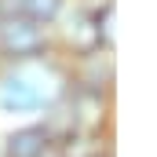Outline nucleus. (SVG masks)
Wrapping results in <instances>:
<instances>
[{
  "label": "nucleus",
  "mask_w": 157,
  "mask_h": 157,
  "mask_svg": "<svg viewBox=\"0 0 157 157\" xmlns=\"http://www.w3.org/2000/svg\"><path fill=\"white\" fill-rule=\"evenodd\" d=\"M62 73L44 59L18 62V70L0 77V110L4 113H33L62 99Z\"/></svg>",
  "instance_id": "1"
},
{
  "label": "nucleus",
  "mask_w": 157,
  "mask_h": 157,
  "mask_svg": "<svg viewBox=\"0 0 157 157\" xmlns=\"http://www.w3.org/2000/svg\"><path fill=\"white\" fill-rule=\"evenodd\" d=\"M48 51V33L44 26L29 22L26 15H7L0 18V55L11 62H33Z\"/></svg>",
  "instance_id": "2"
},
{
  "label": "nucleus",
  "mask_w": 157,
  "mask_h": 157,
  "mask_svg": "<svg viewBox=\"0 0 157 157\" xmlns=\"http://www.w3.org/2000/svg\"><path fill=\"white\" fill-rule=\"evenodd\" d=\"M70 84L77 91H91V95H106L113 88V48H95L73 59L70 70Z\"/></svg>",
  "instance_id": "3"
},
{
  "label": "nucleus",
  "mask_w": 157,
  "mask_h": 157,
  "mask_svg": "<svg viewBox=\"0 0 157 157\" xmlns=\"http://www.w3.org/2000/svg\"><path fill=\"white\" fill-rule=\"evenodd\" d=\"M48 146H51V143H48V135L33 124V128H18V132H11V135H7V146H4V154H7V157H40Z\"/></svg>",
  "instance_id": "4"
},
{
  "label": "nucleus",
  "mask_w": 157,
  "mask_h": 157,
  "mask_svg": "<svg viewBox=\"0 0 157 157\" xmlns=\"http://www.w3.org/2000/svg\"><path fill=\"white\" fill-rule=\"evenodd\" d=\"M55 150H59V157H102V143H99V135L73 132V135L62 139Z\"/></svg>",
  "instance_id": "5"
},
{
  "label": "nucleus",
  "mask_w": 157,
  "mask_h": 157,
  "mask_svg": "<svg viewBox=\"0 0 157 157\" xmlns=\"http://www.w3.org/2000/svg\"><path fill=\"white\" fill-rule=\"evenodd\" d=\"M59 11H62V0H26L22 4V15L37 26H48L51 18H59Z\"/></svg>",
  "instance_id": "6"
},
{
  "label": "nucleus",
  "mask_w": 157,
  "mask_h": 157,
  "mask_svg": "<svg viewBox=\"0 0 157 157\" xmlns=\"http://www.w3.org/2000/svg\"><path fill=\"white\" fill-rule=\"evenodd\" d=\"M77 11L84 18H102L106 11H113V0H77Z\"/></svg>",
  "instance_id": "7"
},
{
  "label": "nucleus",
  "mask_w": 157,
  "mask_h": 157,
  "mask_svg": "<svg viewBox=\"0 0 157 157\" xmlns=\"http://www.w3.org/2000/svg\"><path fill=\"white\" fill-rule=\"evenodd\" d=\"M40 157H59V150H55V146H48V150H44Z\"/></svg>",
  "instance_id": "8"
}]
</instances>
